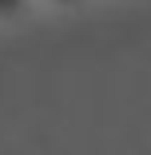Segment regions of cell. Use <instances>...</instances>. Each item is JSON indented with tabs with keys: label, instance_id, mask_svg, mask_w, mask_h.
I'll return each mask as SVG.
<instances>
[{
	"label": "cell",
	"instance_id": "1",
	"mask_svg": "<svg viewBox=\"0 0 151 155\" xmlns=\"http://www.w3.org/2000/svg\"><path fill=\"white\" fill-rule=\"evenodd\" d=\"M36 12V0H0V24H20Z\"/></svg>",
	"mask_w": 151,
	"mask_h": 155
},
{
	"label": "cell",
	"instance_id": "2",
	"mask_svg": "<svg viewBox=\"0 0 151 155\" xmlns=\"http://www.w3.org/2000/svg\"><path fill=\"white\" fill-rule=\"evenodd\" d=\"M92 0H36V8H48V12H84Z\"/></svg>",
	"mask_w": 151,
	"mask_h": 155
}]
</instances>
